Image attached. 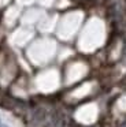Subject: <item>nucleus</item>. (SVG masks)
<instances>
[{"label": "nucleus", "mask_w": 126, "mask_h": 127, "mask_svg": "<svg viewBox=\"0 0 126 127\" xmlns=\"http://www.w3.org/2000/svg\"><path fill=\"white\" fill-rule=\"evenodd\" d=\"M0 127H4V126H3V124H1V123H0Z\"/></svg>", "instance_id": "nucleus-1"}]
</instances>
